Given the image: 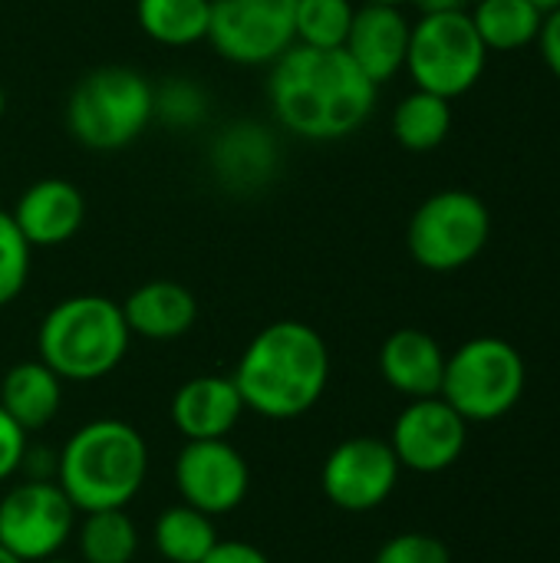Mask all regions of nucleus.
Segmentation results:
<instances>
[{
	"label": "nucleus",
	"mask_w": 560,
	"mask_h": 563,
	"mask_svg": "<svg viewBox=\"0 0 560 563\" xmlns=\"http://www.w3.org/2000/svg\"><path fill=\"white\" fill-rule=\"evenodd\" d=\"M380 86L347 56V49H317L294 43L271 63L267 99L274 119L307 142H337L366 125Z\"/></svg>",
	"instance_id": "f257e3e1"
},
{
	"label": "nucleus",
	"mask_w": 560,
	"mask_h": 563,
	"mask_svg": "<svg viewBox=\"0 0 560 563\" xmlns=\"http://www.w3.org/2000/svg\"><path fill=\"white\" fill-rule=\"evenodd\" d=\"M231 379L241 393L244 412L290 422L323 399L330 383V350L310 323L274 320L244 346Z\"/></svg>",
	"instance_id": "f03ea898"
},
{
	"label": "nucleus",
	"mask_w": 560,
	"mask_h": 563,
	"mask_svg": "<svg viewBox=\"0 0 560 563\" xmlns=\"http://www.w3.org/2000/svg\"><path fill=\"white\" fill-rule=\"evenodd\" d=\"M149 445L122 419H92L79 426L56 455V485L79 515L125 508L145 485Z\"/></svg>",
	"instance_id": "7ed1b4c3"
},
{
	"label": "nucleus",
	"mask_w": 560,
	"mask_h": 563,
	"mask_svg": "<svg viewBox=\"0 0 560 563\" xmlns=\"http://www.w3.org/2000/svg\"><path fill=\"white\" fill-rule=\"evenodd\" d=\"M132 343L122 307L102 294H76L46 310L36 330V360L63 383H96L119 369Z\"/></svg>",
	"instance_id": "20e7f679"
},
{
	"label": "nucleus",
	"mask_w": 560,
	"mask_h": 563,
	"mask_svg": "<svg viewBox=\"0 0 560 563\" xmlns=\"http://www.w3.org/2000/svg\"><path fill=\"white\" fill-rule=\"evenodd\" d=\"M155 86L129 66H99L86 73L66 99L69 135L92 152L132 145L152 122Z\"/></svg>",
	"instance_id": "39448f33"
},
{
	"label": "nucleus",
	"mask_w": 560,
	"mask_h": 563,
	"mask_svg": "<svg viewBox=\"0 0 560 563\" xmlns=\"http://www.w3.org/2000/svg\"><path fill=\"white\" fill-rule=\"evenodd\" d=\"M528 369L521 353L502 336H475L446 356L442 399L465 422H495L525 396Z\"/></svg>",
	"instance_id": "423d86ee"
},
{
	"label": "nucleus",
	"mask_w": 560,
	"mask_h": 563,
	"mask_svg": "<svg viewBox=\"0 0 560 563\" xmlns=\"http://www.w3.org/2000/svg\"><path fill=\"white\" fill-rule=\"evenodd\" d=\"M492 238L488 205L465 191L446 188L429 195L409 218L406 247L413 261L432 274H452L469 267Z\"/></svg>",
	"instance_id": "0eeeda50"
},
{
	"label": "nucleus",
	"mask_w": 560,
	"mask_h": 563,
	"mask_svg": "<svg viewBox=\"0 0 560 563\" xmlns=\"http://www.w3.org/2000/svg\"><path fill=\"white\" fill-rule=\"evenodd\" d=\"M488 49L472 23L469 10L422 13L409 33L406 69L416 89L436 92L442 99H459L482 79Z\"/></svg>",
	"instance_id": "6e6552de"
},
{
	"label": "nucleus",
	"mask_w": 560,
	"mask_h": 563,
	"mask_svg": "<svg viewBox=\"0 0 560 563\" xmlns=\"http://www.w3.org/2000/svg\"><path fill=\"white\" fill-rule=\"evenodd\" d=\"M76 508L56 482H23L0 498V548L17 561L56 558L76 534Z\"/></svg>",
	"instance_id": "1a4fd4ad"
},
{
	"label": "nucleus",
	"mask_w": 560,
	"mask_h": 563,
	"mask_svg": "<svg viewBox=\"0 0 560 563\" xmlns=\"http://www.w3.org/2000/svg\"><path fill=\"white\" fill-rule=\"evenodd\" d=\"M297 0H215L208 43L238 66H271L294 43Z\"/></svg>",
	"instance_id": "9d476101"
},
{
	"label": "nucleus",
	"mask_w": 560,
	"mask_h": 563,
	"mask_svg": "<svg viewBox=\"0 0 560 563\" xmlns=\"http://www.w3.org/2000/svg\"><path fill=\"white\" fill-rule=\"evenodd\" d=\"M399 459L389 449V442L373 435H356L340 442L323 468H320V488L327 501L347 515H363L380 508L399 482Z\"/></svg>",
	"instance_id": "9b49d317"
},
{
	"label": "nucleus",
	"mask_w": 560,
	"mask_h": 563,
	"mask_svg": "<svg viewBox=\"0 0 560 563\" xmlns=\"http://www.w3.org/2000/svg\"><path fill=\"white\" fill-rule=\"evenodd\" d=\"M175 488L182 505L208 518L231 515L251 492V468L228 439L185 442L175 459Z\"/></svg>",
	"instance_id": "f8f14e48"
},
{
	"label": "nucleus",
	"mask_w": 560,
	"mask_h": 563,
	"mask_svg": "<svg viewBox=\"0 0 560 563\" xmlns=\"http://www.w3.org/2000/svg\"><path fill=\"white\" fill-rule=\"evenodd\" d=\"M469 442V422L442 399H413L393 422L389 449L399 465L419 475H439L452 468Z\"/></svg>",
	"instance_id": "ddd939ff"
},
{
	"label": "nucleus",
	"mask_w": 560,
	"mask_h": 563,
	"mask_svg": "<svg viewBox=\"0 0 560 563\" xmlns=\"http://www.w3.org/2000/svg\"><path fill=\"white\" fill-rule=\"evenodd\" d=\"M413 23L403 7L389 3H360L347 33V56L363 69V76L376 86L389 82L399 69H406Z\"/></svg>",
	"instance_id": "4468645a"
},
{
	"label": "nucleus",
	"mask_w": 560,
	"mask_h": 563,
	"mask_svg": "<svg viewBox=\"0 0 560 563\" xmlns=\"http://www.w3.org/2000/svg\"><path fill=\"white\" fill-rule=\"evenodd\" d=\"M10 218L30 247H59L83 231L86 198L66 178H40L17 198Z\"/></svg>",
	"instance_id": "2eb2a0df"
},
{
	"label": "nucleus",
	"mask_w": 560,
	"mask_h": 563,
	"mask_svg": "<svg viewBox=\"0 0 560 563\" xmlns=\"http://www.w3.org/2000/svg\"><path fill=\"white\" fill-rule=\"evenodd\" d=\"M168 412L185 442H208L234 432L244 416V402L231 376H195L175 389Z\"/></svg>",
	"instance_id": "dca6fc26"
},
{
	"label": "nucleus",
	"mask_w": 560,
	"mask_h": 563,
	"mask_svg": "<svg viewBox=\"0 0 560 563\" xmlns=\"http://www.w3.org/2000/svg\"><path fill=\"white\" fill-rule=\"evenodd\" d=\"M380 373L389 389L409 399H429L442 393L446 350L426 330L403 327L386 336L380 350Z\"/></svg>",
	"instance_id": "f3484780"
},
{
	"label": "nucleus",
	"mask_w": 560,
	"mask_h": 563,
	"mask_svg": "<svg viewBox=\"0 0 560 563\" xmlns=\"http://www.w3.org/2000/svg\"><path fill=\"white\" fill-rule=\"evenodd\" d=\"M119 307L129 323V333L152 343L178 340L198 320V300L178 280H149L135 287Z\"/></svg>",
	"instance_id": "a211bd4d"
},
{
	"label": "nucleus",
	"mask_w": 560,
	"mask_h": 563,
	"mask_svg": "<svg viewBox=\"0 0 560 563\" xmlns=\"http://www.w3.org/2000/svg\"><path fill=\"white\" fill-rule=\"evenodd\" d=\"M277 165V142L257 122L228 125L211 145V168L228 188H261Z\"/></svg>",
	"instance_id": "6ab92c4d"
},
{
	"label": "nucleus",
	"mask_w": 560,
	"mask_h": 563,
	"mask_svg": "<svg viewBox=\"0 0 560 563\" xmlns=\"http://www.w3.org/2000/svg\"><path fill=\"white\" fill-rule=\"evenodd\" d=\"M0 406L23 432H36L56 419L63 406V379L43 360L17 363L0 379Z\"/></svg>",
	"instance_id": "aec40b11"
},
{
	"label": "nucleus",
	"mask_w": 560,
	"mask_h": 563,
	"mask_svg": "<svg viewBox=\"0 0 560 563\" xmlns=\"http://www.w3.org/2000/svg\"><path fill=\"white\" fill-rule=\"evenodd\" d=\"M469 13L488 53H512L538 43L545 23V13L528 0H479Z\"/></svg>",
	"instance_id": "412c9836"
},
{
	"label": "nucleus",
	"mask_w": 560,
	"mask_h": 563,
	"mask_svg": "<svg viewBox=\"0 0 560 563\" xmlns=\"http://www.w3.org/2000/svg\"><path fill=\"white\" fill-rule=\"evenodd\" d=\"M215 0H135L142 33L162 46H191L208 40Z\"/></svg>",
	"instance_id": "4be33fe9"
},
{
	"label": "nucleus",
	"mask_w": 560,
	"mask_h": 563,
	"mask_svg": "<svg viewBox=\"0 0 560 563\" xmlns=\"http://www.w3.org/2000/svg\"><path fill=\"white\" fill-rule=\"evenodd\" d=\"M218 541L221 538H218L215 518L188 505L165 508L152 528V544L168 563H201Z\"/></svg>",
	"instance_id": "5701e85b"
},
{
	"label": "nucleus",
	"mask_w": 560,
	"mask_h": 563,
	"mask_svg": "<svg viewBox=\"0 0 560 563\" xmlns=\"http://www.w3.org/2000/svg\"><path fill=\"white\" fill-rule=\"evenodd\" d=\"M449 132H452L449 99L426 89H413L409 96L399 99L393 112V135L406 152H432L449 139Z\"/></svg>",
	"instance_id": "b1692460"
},
{
	"label": "nucleus",
	"mask_w": 560,
	"mask_h": 563,
	"mask_svg": "<svg viewBox=\"0 0 560 563\" xmlns=\"http://www.w3.org/2000/svg\"><path fill=\"white\" fill-rule=\"evenodd\" d=\"M83 563H132L139 554V528L125 508L89 511L76 528Z\"/></svg>",
	"instance_id": "393cba45"
},
{
	"label": "nucleus",
	"mask_w": 560,
	"mask_h": 563,
	"mask_svg": "<svg viewBox=\"0 0 560 563\" xmlns=\"http://www.w3.org/2000/svg\"><path fill=\"white\" fill-rule=\"evenodd\" d=\"M356 3L353 0H297L294 3V33L300 46L343 49Z\"/></svg>",
	"instance_id": "a878e982"
},
{
	"label": "nucleus",
	"mask_w": 560,
	"mask_h": 563,
	"mask_svg": "<svg viewBox=\"0 0 560 563\" xmlns=\"http://www.w3.org/2000/svg\"><path fill=\"white\" fill-rule=\"evenodd\" d=\"M208 115V96L198 82L175 76L152 92V119L168 129H195Z\"/></svg>",
	"instance_id": "bb28decb"
},
{
	"label": "nucleus",
	"mask_w": 560,
	"mask_h": 563,
	"mask_svg": "<svg viewBox=\"0 0 560 563\" xmlns=\"http://www.w3.org/2000/svg\"><path fill=\"white\" fill-rule=\"evenodd\" d=\"M30 257H33V247L17 231L10 211L0 208V310L10 307L23 294L30 280Z\"/></svg>",
	"instance_id": "cd10ccee"
},
{
	"label": "nucleus",
	"mask_w": 560,
	"mask_h": 563,
	"mask_svg": "<svg viewBox=\"0 0 560 563\" xmlns=\"http://www.w3.org/2000/svg\"><path fill=\"white\" fill-rule=\"evenodd\" d=\"M373 563H452V554L439 538L422 534V531H406V534L389 538L376 551Z\"/></svg>",
	"instance_id": "c85d7f7f"
},
{
	"label": "nucleus",
	"mask_w": 560,
	"mask_h": 563,
	"mask_svg": "<svg viewBox=\"0 0 560 563\" xmlns=\"http://www.w3.org/2000/svg\"><path fill=\"white\" fill-rule=\"evenodd\" d=\"M26 432L3 412L0 406V482H7L13 472H20V462L26 455Z\"/></svg>",
	"instance_id": "c756f323"
},
{
	"label": "nucleus",
	"mask_w": 560,
	"mask_h": 563,
	"mask_svg": "<svg viewBox=\"0 0 560 563\" xmlns=\"http://www.w3.org/2000/svg\"><path fill=\"white\" fill-rule=\"evenodd\" d=\"M201 563H271V558L248 541H218Z\"/></svg>",
	"instance_id": "7c9ffc66"
},
{
	"label": "nucleus",
	"mask_w": 560,
	"mask_h": 563,
	"mask_svg": "<svg viewBox=\"0 0 560 563\" xmlns=\"http://www.w3.org/2000/svg\"><path fill=\"white\" fill-rule=\"evenodd\" d=\"M538 46H541V56H545L548 69L554 73V79H560V7L545 16L541 33H538Z\"/></svg>",
	"instance_id": "2f4dec72"
},
{
	"label": "nucleus",
	"mask_w": 560,
	"mask_h": 563,
	"mask_svg": "<svg viewBox=\"0 0 560 563\" xmlns=\"http://www.w3.org/2000/svg\"><path fill=\"white\" fill-rule=\"evenodd\" d=\"M422 13H452V10H469L465 0H413Z\"/></svg>",
	"instance_id": "473e14b6"
},
{
	"label": "nucleus",
	"mask_w": 560,
	"mask_h": 563,
	"mask_svg": "<svg viewBox=\"0 0 560 563\" xmlns=\"http://www.w3.org/2000/svg\"><path fill=\"white\" fill-rule=\"evenodd\" d=\"M528 3H535V7H538V10H541L545 16H548L551 10H558V7H560V0H528Z\"/></svg>",
	"instance_id": "72a5a7b5"
},
{
	"label": "nucleus",
	"mask_w": 560,
	"mask_h": 563,
	"mask_svg": "<svg viewBox=\"0 0 560 563\" xmlns=\"http://www.w3.org/2000/svg\"><path fill=\"white\" fill-rule=\"evenodd\" d=\"M363 3H389V7H403V3H413V0H363Z\"/></svg>",
	"instance_id": "f704fd0d"
},
{
	"label": "nucleus",
	"mask_w": 560,
	"mask_h": 563,
	"mask_svg": "<svg viewBox=\"0 0 560 563\" xmlns=\"http://www.w3.org/2000/svg\"><path fill=\"white\" fill-rule=\"evenodd\" d=\"M0 563H23V561H17L7 548H0Z\"/></svg>",
	"instance_id": "c9c22d12"
},
{
	"label": "nucleus",
	"mask_w": 560,
	"mask_h": 563,
	"mask_svg": "<svg viewBox=\"0 0 560 563\" xmlns=\"http://www.w3.org/2000/svg\"><path fill=\"white\" fill-rule=\"evenodd\" d=\"M3 112H7V92H3V86H0V119H3Z\"/></svg>",
	"instance_id": "e433bc0d"
},
{
	"label": "nucleus",
	"mask_w": 560,
	"mask_h": 563,
	"mask_svg": "<svg viewBox=\"0 0 560 563\" xmlns=\"http://www.w3.org/2000/svg\"><path fill=\"white\" fill-rule=\"evenodd\" d=\"M40 563H73V561H63V558H50V561H40Z\"/></svg>",
	"instance_id": "4c0bfd02"
},
{
	"label": "nucleus",
	"mask_w": 560,
	"mask_h": 563,
	"mask_svg": "<svg viewBox=\"0 0 560 563\" xmlns=\"http://www.w3.org/2000/svg\"><path fill=\"white\" fill-rule=\"evenodd\" d=\"M469 3H472V7H475V3H479V0H465V7H469Z\"/></svg>",
	"instance_id": "58836bf2"
}]
</instances>
